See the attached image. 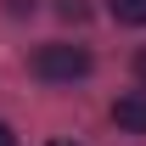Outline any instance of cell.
Masks as SVG:
<instances>
[{"label":"cell","mask_w":146,"mask_h":146,"mask_svg":"<svg viewBox=\"0 0 146 146\" xmlns=\"http://www.w3.org/2000/svg\"><path fill=\"white\" fill-rule=\"evenodd\" d=\"M135 73H141V79H146V51H141V56H135Z\"/></svg>","instance_id":"cell-7"},{"label":"cell","mask_w":146,"mask_h":146,"mask_svg":"<svg viewBox=\"0 0 146 146\" xmlns=\"http://www.w3.org/2000/svg\"><path fill=\"white\" fill-rule=\"evenodd\" d=\"M107 6L124 28H146V0H107Z\"/></svg>","instance_id":"cell-3"},{"label":"cell","mask_w":146,"mask_h":146,"mask_svg":"<svg viewBox=\"0 0 146 146\" xmlns=\"http://www.w3.org/2000/svg\"><path fill=\"white\" fill-rule=\"evenodd\" d=\"M51 146H68V141H51Z\"/></svg>","instance_id":"cell-8"},{"label":"cell","mask_w":146,"mask_h":146,"mask_svg":"<svg viewBox=\"0 0 146 146\" xmlns=\"http://www.w3.org/2000/svg\"><path fill=\"white\" fill-rule=\"evenodd\" d=\"M112 124L129 129V135H146V90H124L112 101Z\"/></svg>","instance_id":"cell-2"},{"label":"cell","mask_w":146,"mask_h":146,"mask_svg":"<svg viewBox=\"0 0 146 146\" xmlns=\"http://www.w3.org/2000/svg\"><path fill=\"white\" fill-rule=\"evenodd\" d=\"M56 11H62V17H68V23H79V17H84V11H90V6H84V0H56Z\"/></svg>","instance_id":"cell-4"},{"label":"cell","mask_w":146,"mask_h":146,"mask_svg":"<svg viewBox=\"0 0 146 146\" xmlns=\"http://www.w3.org/2000/svg\"><path fill=\"white\" fill-rule=\"evenodd\" d=\"M0 146H17V135H11V124H0Z\"/></svg>","instance_id":"cell-6"},{"label":"cell","mask_w":146,"mask_h":146,"mask_svg":"<svg viewBox=\"0 0 146 146\" xmlns=\"http://www.w3.org/2000/svg\"><path fill=\"white\" fill-rule=\"evenodd\" d=\"M23 11H34V0H11V17H23Z\"/></svg>","instance_id":"cell-5"},{"label":"cell","mask_w":146,"mask_h":146,"mask_svg":"<svg viewBox=\"0 0 146 146\" xmlns=\"http://www.w3.org/2000/svg\"><path fill=\"white\" fill-rule=\"evenodd\" d=\"M34 73L45 79V84H73V79H84L90 73V51L84 45H39L34 51Z\"/></svg>","instance_id":"cell-1"}]
</instances>
